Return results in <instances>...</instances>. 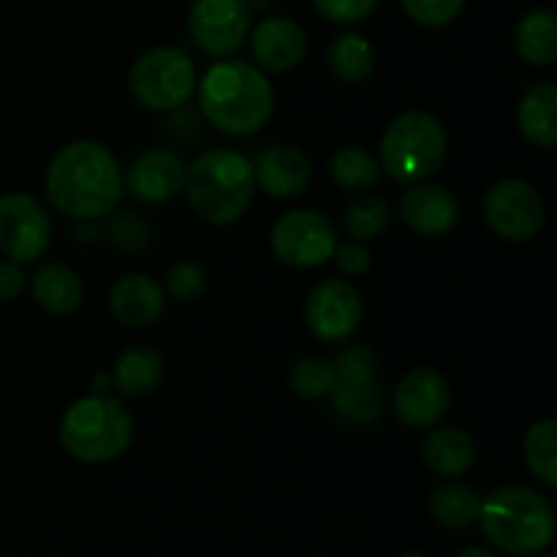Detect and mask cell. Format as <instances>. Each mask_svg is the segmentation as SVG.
<instances>
[{
	"label": "cell",
	"instance_id": "6da1fadb",
	"mask_svg": "<svg viewBox=\"0 0 557 557\" xmlns=\"http://www.w3.org/2000/svg\"><path fill=\"white\" fill-rule=\"evenodd\" d=\"M44 190L60 215L98 221L123 199V169L101 141L76 139L52 158Z\"/></svg>",
	"mask_w": 557,
	"mask_h": 557
},
{
	"label": "cell",
	"instance_id": "7a4b0ae2",
	"mask_svg": "<svg viewBox=\"0 0 557 557\" xmlns=\"http://www.w3.org/2000/svg\"><path fill=\"white\" fill-rule=\"evenodd\" d=\"M275 96L264 71L245 60H218L199 82L207 123L228 136L259 134L272 117Z\"/></svg>",
	"mask_w": 557,
	"mask_h": 557
},
{
	"label": "cell",
	"instance_id": "3957f363",
	"mask_svg": "<svg viewBox=\"0 0 557 557\" xmlns=\"http://www.w3.org/2000/svg\"><path fill=\"white\" fill-rule=\"evenodd\" d=\"M185 194L201 221L210 226H232L253 201V163L237 150L212 147L188 166Z\"/></svg>",
	"mask_w": 557,
	"mask_h": 557
},
{
	"label": "cell",
	"instance_id": "277c9868",
	"mask_svg": "<svg viewBox=\"0 0 557 557\" xmlns=\"http://www.w3.org/2000/svg\"><path fill=\"white\" fill-rule=\"evenodd\" d=\"M479 522L495 549L515 557L536 555L555 539V509L536 490L509 484L479 504Z\"/></svg>",
	"mask_w": 557,
	"mask_h": 557
},
{
	"label": "cell",
	"instance_id": "5b68a950",
	"mask_svg": "<svg viewBox=\"0 0 557 557\" xmlns=\"http://www.w3.org/2000/svg\"><path fill=\"white\" fill-rule=\"evenodd\" d=\"M65 455L85 466H103L128 451L134 438V417L112 395H90L63 413L58 428Z\"/></svg>",
	"mask_w": 557,
	"mask_h": 557
},
{
	"label": "cell",
	"instance_id": "8992f818",
	"mask_svg": "<svg viewBox=\"0 0 557 557\" xmlns=\"http://www.w3.org/2000/svg\"><path fill=\"white\" fill-rule=\"evenodd\" d=\"M449 136L444 125L428 112H406L386 125L381 136L384 174L400 185L428 183L446 163Z\"/></svg>",
	"mask_w": 557,
	"mask_h": 557
},
{
	"label": "cell",
	"instance_id": "52a82bcc",
	"mask_svg": "<svg viewBox=\"0 0 557 557\" xmlns=\"http://www.w3.org/2000/svg\"><path fill=\"white\" fill-rule=\"evenodd\" d=\"M131 96L152 112H177L196 90L194 60L177 47H156L134 60Z\"/></svg>",
	"mask_w": 557,
	"mask_h": 557
},
{
	"label": "cell",
	"instance_id": "ba28073f",
	"mask_svg": "<svg viewBox=\"0 0 557 557\" xmlns=\"http://www.w3.org/2000/svg\"><path fill=\"white\" fill-rule=\"evenodd\" d=\"M272 253L277 261L297 270H313L326 264L337 248V228L324 212L292 210L283 212L270 232Z\"/></svg>",
	"mask_w": 557,
	"mask_h": 557
},
{
	"label": "cell",
	"instance_id": "9c48e42d",
	"mask_svg": "<svg viewBox=\"0 0 557 557\" xmlns=\"http://www.w3.org/2000/svg\"><path fill=\"white\" fill-rule=\"evenodd\" d=\"M484 221L509 243H528L536 237L547 221V207L536 185L520 177L498 180L484 196Z\"/></svg>",
	"mask_w": 557,
	"mask_h": 557
},
{
	"label": "cell",
	"instance_id": "30bf717a",
	"mask_svg": "<svg viewBox=\"0 0 557 557\" xmlns=\"http://www.w3.org/2000/svg\"><path fill=\"white\" fill-rule=\"evenodd\" d=\"M253 9L248 0H194L188 9V33L201 52L228 58L250 36Z\"/></svg>",
	"mask_w": 557,
	"mask_h": 557
},
{
	"label": "cell",
	"instance_id": "8fae6325",
	"mask_svg": "<svg viewBox=\"0 0 557 557\" xmlns=\"http://www.w3.org/2000/svg\"><path fill=\"white\" fill-rule=\"evenodd\" d=\"M52 239L47 210L27 194L0 196V253L16 264L44 256Z\"/></svg>",
	"mask_w": 557,
	"mask_h": 557
},
{
	"label": "cell",
	"instance_id": "7c38bea8",
	"mask_svg": "<svg viewBox=\"0 0 557 557\" xmlns=\"http://www.w3.org/2000/svg\"><path fill=\"white\" fill-rule=\"evenodd\" d=\"M364 315L362 294L341 277H330L313 286L305 302V321L310 332L324 343H346L359 330Z\"/></svg>",
	"mask_w": 557,
	"mask_h": 557
},
{
	"label": "cell",
	"instance_id": "4fadbf2b",
	"mask_svg": "<svg viewBox=\"0 0 557 557\" xmlns=\"http://www.w3.org/2000/svg\"><path fill=\"white\" fill-rule=\"evenodd\" d=\"M395 413L406 428H435L449 413L451 386L444 373L433 368H417L395 389Z\"/></svg>",
	"mask_w": 557,
	"mask_h": 557
},
{
	"label": "cell",
	"instance_id": "5bb4252c",
	"mask_svg": "<svg viewBox=\"0 0 557 557\" xmlns=\"http://www.w3.org/2000/svg\"><path fill=\"white\" fill-rule=\"evenodd\" d=\"M185 174H188V166L177 152L166 147H152L128 163L123 185L134 199L145 205H166L185 190Z\"/></svg>",
	"mask_w": 557,
	"mask_h": 557
},
{
	"label": "cell",
	"instance_id": "9a60e30c",
	"mask_svg": "<svg viewBox=\"0 0 557 557\" xmlns=\"http://www.w3.org/2000/svg\"><path fill=\"white\" fill-rule=\"evenodd\" d=\"M248 38L256 65L275 74L297 69L308 54V33L292 16H264Z\"/></svg>",
	"mask_w": 557,
	"mask_h": 557
},
{
	"label": "cell",
	"instance_id": "2e32d148",
	"mask_svg": "<svg viewBox=\"0 0 557 557\" xmlns=\"http://www.w3.org/2000/svg\"><path fill=\"white\" fill-rule=\"evenodd\" d=\"M400 215L419 237H444L460 218V205L451 190L433 183H417L400 199Z\"/></svg>",
	"mask_w": 557,
	"mask_h": 557
},
{
	"label": "cell",
	"instance_id": "e0dca14e",
	"mask_svg": "<svg viewBox=\"0 0 557 557\" xmlns=\"http://www.w3.org/2000/svg\"><path fill=\"white\" fill-rule=\"evenodd\" d=\"M310 161L294 145H272L253 163V180L272 199H294L310 185Z\"/></svg>",
	"mask_w": 557,
	"mask_h": 557
},
{
	"label": "cell",
	"instance_id": "ac0fdd59",
	"mask_svg": "<svg viewBox=\"0 0 557 557\" xmlns=\"http://www.w3.org/2000/svg\"><path fill=\"white\" fill-rule=\"evenodd\" d=\"M166 308V292L161 283L141 272L120 277L109 292V313L123 326L156 324Z\"/></svg>",
	"mask_w": 557,
	"mask_h": 557
},
{
	"label": "cell",
	"instance_id": "d6986e66",
	"mask_svg": "<svg viewBox=\"0 0 557 557\" xmlns=\"http://www.w3.org/2000/svg\"><path fill=\"white\" fill-rule=\"evenodd\" d=\"M422 460L435 476L457 479L471 471V466L476 462V444L466 430L446 424V428H435L424 438Z\"/></svg>",
	"mask_w": 557,
	"mask_h": 557
},
{
	"label": "cell",
	"instance_id": "ffe728a7",
	"mask_svg": "<svg viewBox=\"0 0 557 557\" xmlns=\"http://www.w3.org/2000/svg\"><path fill=\"white\" fill-rule=\"evenodd\" d=\"M30 294L41 310L52 315H69L85 299V283L71 267L44 264L30 277Z\"/></svg>",
	"mask_w": 557,
	"mask_h": 557
},
{
	"label": "cell",
	"instance_id": "44dd1931",
	"mask_svg": "<svg viewBox=\"0 0 557 557\" xmlns=\"http://www.w3.org/2000/svg\"><path fill=\"white\" fill-rule=\"evenodd\" d=\"M520 131L539 150L557 147V87L553 82H539L522 96L517 109Z\"/></svg>",
	"mask_w": 557,
	"mask_h": 557
},
{
	"label": "cell",
	"instance_id": "7402d4cb",
	"mask_svg": "<svg viewBox=\"0 0 557 557\" xmlns=\"http://www.w3.org/2000/svg\"><path fill=\"white\" fill-rule=\"evenodd\" d=\"M163 381V357L150 346H131L114 362V389L139 400L158 389Z\"/></svg>",
	"mask_w": 557,
	"mask_h": 557
},
{
	"label": "cell",
	"instance_id": "603a6c76",
	"mask_svg": "<svg viewBox=\"0 0 557 557\" xmlns=\"http://www.w3.org/2000/svg\"><path fill=\"white\" fill-rule=\"evenodd\" d=\"M326 65L343 85H362L375 71V47L362 33H337L326 49Z\"/></svg>",
	"mask_w": 557,
	"mask_h": 557
},
{
	"label": "cell",
	"instance_id": "cb8c5ba5",
	"mask_svg": "<svg viewBox=\"0 0 557 557\" xmlns=\"http://www.w3.org/2000/svg\"><path fill=\"white\" fill-rule=\"evenodd\" d=\"M515 49L528 65H553L557 58V14L533 9L515 27Z\"/></svg>",
	"mask_w": 557,
	"mask_h": 557
},
{
	"label": "cell",
	"instance_id": "d4e9b609",
	"mask_svg": "<svg viewBox=\"0 0 557 557\" xmlns=\"http://www.w3.org/2000/svg\"><path fill=\"white\" fill-rule=\"evenodd\" d=\"M326 397H330V411L348 428H370L384 413V395H381L375 381H370V384L335 381Z\"/></svg>",
	"mask_w": 557,
	"mask_h": 557
},
{
	"label": "cell",
	"instance_id": "484cf974",
	"mask_svg": "<svg viewBox=\"0 0 557 557\" xmlns=\"http://www.w3.org/2000/svg\"><path fill=\"white\" fill-rule=\"evenodd\" d=\"M479 504H482V500H479V495L473 493L468 484H441V487L433 490V495H430V515H433V520L438 522L441 528L462 531V528L476 522Z\"/></svg>",
	"mask_w": 557,
	"mask_h": 557
},
{
	"label": "cell",
	"instance_id": "4316f807",
	"mask_svg": "<svg viewBox=\"0 0 557 557\" xmlns=\"http://www.w3.org/2000/svg\"><path fill=\"white\" fill-rule=\"evenodd\" d=\"M330 177L332 183L348 194H362L370 190L381 177V166L368 150L357 145H348L337 150L330 161Z\"/></svg>",
	"mask_w": 557,
	"mask_h": 557
},
{
	"label": "cell",
	"instance_id": "83f0119b",
	"mask_svg": "<svg viewBox=\"0 0 557 557\" xmlns=\"http://www.w3.org/2000/svg\"><path fill=\"white\" fill-rule=\"evenodd\" d=\"M528 468L533 476L547 487H557V422L555 419H542L533 424L522 444Z\"/></svg>",
	"mask_w": 557,
	"mask_h": 557
},
{
	"label": "cell",
	"instance_id": "f1b7e54d",
	"mask_svg": "<svg viewBox=\"0 0 557 557\" xmlns=\"http://www.w3.org/2000/svg\"><path fill=\"white\" fill-rule=\"evenodd\" d=\"M392 226V207L384 196L368 194L362 199L354 201L346 212V232L348 237L364 243V239H375Z\"/></svg>",
	"mask_w": 557,
	"mask_h": 557
},
{
	"label": "cell",
	"instance_id": "f546056e",
	"mask_svg": "<svg viewBox=\"0 0 557 557\" xmlns=\"http://www.w3.org/2000/svg\"><path fill=\"white\" fill-rule=\"evenodd\" d=\"M335 364L326 357H305L294 362L292 373H288V386L294 395L305 397V400H319V397L330 395L335 386Z\"/></svg>",
	"mask_w": 557,
	"mask_h": 557
},
{
	"label": "cell",
	"instance_id": "4dcf8cb0",
	"mask_svg": "<svg viewBox=\"0 0 557 557\" xmlns=\"http://www.w3.org/2000/svg\"><path fill=\"white\" fill-rule=\"evenodd\" d=\"M335 375L343 384H370L379 375V354L368 343H346L332 359Z\"/></svg>",
	"mask_w": 557,
	"mask_h": 557
},
{
	"label": "cell",
	"instance_id": "1f68e13d",
	"mask_svg": "<svg viewBox=\"0 0 557 557\" xmlns=\"http://www.w3.org/2000/svg\"><path fill=\"white\" fill-rule=\"evenodd\" d=\"M207 286H210V277H207L205 267L194 264V261H180L169 270L163 292L177 302H196V299L205 297Z\"/></svg>",
	"mask_w": 557,
	"mask_h": 557
},
{
	"label": "cell",
	"instance_id": "d6a6232c",
	"mask_svg": "<svg viewBox=\"0 0 557 557\" xmlns=\"http://www.w3.org/2000/svg\"><path fill=\"white\" fill-rule=\"evenodd\" d=\"M468 0H400L403 11L411 22L422 27H446L462 14Z\"/></svg>",
	"mask_w": 557,
	"mask_h": 557
},
{
	"label": "cell",
	"instance_id": "836d02e7",
	"mask_svg": "<svg viewBox=\"0 0 557 557\" xmlns=\"http://www.w3.org/2000/svg\"><path fill=\"white\" fill-rule=\"evenodd\" d=\"M310 3L324 20L337 25H357L379 9L381 0H310Z\"/></svg>",
	"mask_w": 557,
	"mask_h": 557
},
{
	"label": "cell",
	"instance_id": "e575fe53",
	"mask_svg": "<svg viewBox=\"0 0 557 557\" xmlns=\"http://www.w3.org/2000/svg\"><path fill=\"white\" fill-rule=\"evenodd\" d=\"M107 234L109 239H112L114 248L128 250V253H136V250H141L147 243H150V226H147L141 218L131 215V212H123V215L112 218Z\"/></svg>",
	"mask_w": 557,
	"mask_h": 557
},
{
	"label": "cell",
	"instance_id": "d590c367",
	"mask_svg": "<svg viewBox=\"0 0 557 557\" xmlns=\"http://www.w3.org/2000/svg\"><path fill=\"white\" fill-rule=\"evenodd\" d=\"M332 259H335L337 270L348 277L364 275V272L370 270L368 248H364V245H359L357 239H354V243H346V245H337L335 253H332Z\"/></svg>",
	"mask_w": 557,
	"mask_h": 557
},
{
	"label": "cell",
	"instance_id": "8d00e7d4",
	"mask_svg": "<svg viewBox=\"0 0 557 557\" xmlns=\"http://www.w3.org/2000/svg\"><path fill=\"white\" fill-rule=\"evenodd\" d=\"M25 286L27 275L22 272V267L11 259L0 261V302H14V299H20Z\"/></svg>",
	"mask_w": 557,
	"mask_h": 557
},
{
	"label": "cell",
	"instance_id": "74e56055",
	"mask_svg": "<svg viewBox=\"0 0 557 557\" xmlns=\"http://www.w3.org/2000/svg\"><path fill=\"white\" fill-rule=\"evenodd\" d=\"M455 557H498V555L490 553V549L484 547H471V549H462V553H457Z\"/></svg>",
	"mask_w": 557,
	"mask_h": 557
},
{
	"label": "cell",
	"instance_id": "f35d334b",
	"mask_svg": "<svg viewBox=\"0 0 557 557\" xmlns=\"http://www.w3.org/2000/svg\"><path fill=\"white\" fill-rule=\"evenodd\" d=\"M400 557H428L424 553H403Z\"/></svg>",
	"mask_w": 557,
	"mask_h": 557
},
{
	"label": "cell",
	"instance_id": "ab89813d",
	"mask_svg": "<svg viewBox=\"0 0 557 557\" xmlns=\"http://www.w3.org/2000/svg\"><path fill=\"white\" fill-rule=\"evenodd\" d=\"M542 557H555V555H542Z\"/></svg>",
	"mask_w": 557,
	"mask_h": 557
}]
</instances>
